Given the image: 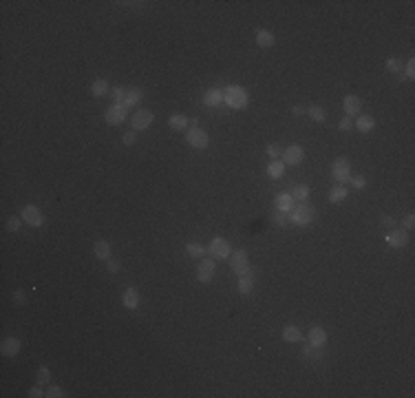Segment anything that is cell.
Here are the masks:
<instances>
[{
    "label": "cell",
    "mask_w": 415,
    "mask_h": 398,
    "mask_svg": "<svg viewBox=\"0 0 415 398\" xmlns=\"http://www.w3.org/2000/svg\"><path fill=\"white\" fill-rule=\"evenodd\" d=\"M314 219H316V208L314 206H309L307 202H301V204H294V208L289 210V221L294 226H309V224H314Z\"/></svg>",
    "instance_id": "1"
},
{
    "label": "cell",
    "mask_w": 415,
    "mask_h": 398,
    "mask_svg": "<svg viewBox=\"0 0 415 398\" xmlns=\"http://www.w3.org/2000/svg\"><path fill=\"white\" fill-rule=\"evenodd\" d=\"M223 102L230 109H245L248 106V91L241 84H228L223 89Z\"/></svg>",
    "instance_id": "2"
},
{
    "label": "cell",
    "mask_w": 415,
    "mask_h": 398,
    "mask_svg": "<svg viewBox=\"0 0 415 398\" xmlns=\"http://www.w3.org/2000/svg\"><path fill=\"white\" fill-rule=\"evenodd\" d=\"M331 177H334V182H338V184L349 182V177H351V162H349V157H336L334 159V164H331Z\"/></svg>",
    "instance_id": "3"
},
{
    "label": "cell",
    "mask_w": 415,
    "mask_h": 398,
    "mask_svg": "<svg viewBox=\"0 0 415 398\" xmlns=\"http://www.w3.org/2000/svg\"><path fill=\"white\" fill-rule=\"evenodd\" d=\"M126 117H128V106H124V104H110L108 109L104 111V120H106V124H110V126L124 124Z\"/></svg>",
    "instance_id": "4"
},
{
    "label": "cell",
    "mask_w": 415,
    "mask_h": 398,
    "mask_svg": "<svg viewBox=\"0 0 415 398\" xmlns=\"http://www.w3.org/2000/svg\"><path fill=\"white\" fill-rule=\"evenodd\" d=\"M208 252L212 254V259L215 261H225V259H230L232 248H230V244L223 239V237H215V239L210 241V246H208Z\"/></svg>",
    "instance_id": "5"
},
{
    "label": "cell",
    "mask_w": 415,
    "mask_h": 398,
    "mask_svg": "<svg viewBox=\"0 0 415 398\" xmlns=\"http://www.w3.org/2000/svg\"><path fill=\"white\" fill-rule=\"evenodd\" d=\"M186 139H188V144H190L192 149H197V151L208 149V144H210V137H208V133H205L203 129H197V126L188 129Z\"/></svg>",
    "instance_id": "6"
},
{
    "label": "cell",
    "mask_w": 415,
    "mask_h": 398,
    "mask_svg": "<svg viewBox=\"0 0 415 398\" xmlns=\"http://www.w3.org/2000/svg\"><path fill=\"white\" fill-rule=\"evenodd\" d=\"M20 217H22V221L27 226H31V228H40V226L44 224L42 210H40L38 206H34V204H27V206L22 208V212H20Z\"/></svg>",
    "instance_id": "7"
},
{
    "label": "cell",
    "mask_w": 415,
    "mask_h": 398,
    "mask_svg": "<svg viewBox=\"0 0 415 398\" xmlns=\"http://www.w3.org/2000/svg\"><path fill=\"white\" fill-rule=\"evenodd\" d=\"M230 268L234 270V274H243L245 270H250V259L245 250H232L230 254Z\"/></svg>",
    "instance_id": "8"
},
{
    "label": "cell",
    "mask_w": 415,
    "mask_h": 398,
    "mask_svg": "<svg viewBox=\"0 0 415 398\" xmlns=\"http://www.w3.org/2000/svg\"><path fill=\"white\" fill-rule=\"evenodd\" d=\"M303 159H305V149H303L301 144L287 146L285 153H283V162H285V166H298Z\"/></svg>",
    "instance_id": "9"
},
{
    "label": "cell",
    "mask_w": 415,
    "mask_h": 398,
    "mask_svg": "<svg viewBox=\"0 0 415 398\" xmlns=\"http://www.w3.org/2000/svg\"><path fill=\"white\" fill-rule=\"evenodd\" d=\"M215 272H217V264L215 259H201L199 268H197V279L201 283H210L215 279Z\"/></svg>",
    "instance_id": "10"
},
{
    "label": "cell",
    "mask_w": 415,
    "mask_h": 398,
    "mask_svg": "<svg viewBox=\"0 0 415 398\" xmlns=\"http://www.w3.org/2000/svg\"><path fill=\"white\" fill-rule=\"evenodd\" d=\"M153 113L148 109H137L133 115V131H146L148 126L153 124Z\"/></svg>",
    "instance_id": "11"
},
{
    "label": "cell",
    "mask_w": 415,
    "mask_h": 398,
    "mask_svg": "<svg viewBox=\"0 0 415 398\" xmlns=\"http://www.w3.org/2000/svg\"><path fill=\"white\" fill-rule=\"evenodd\" d=\"M384 239H387V244L391 246V248H404L406 241H409V235H406L404 230L393 228V230H389V235H384Z\"/></svg>",
    "instance_id": "12"
},
{
    "label": "cell",
    "mask_w": 415,
    "mask_h": 398,
    "mask_svg": "<svg viewBox=\"0 0 415 398\" xmlns=\"http://www.w3.org/2000/svg\"><path fill=\"white\" fill-rule=\"evenodd\" d=\"M0 352H2L5 356H9V359H14V356L20 352V341L16 339V336H7V339H2V343H0Z\"/></svg>",
    "instance_id": "13"
},
{
    "label": "cell",
    "mask_w": 415,
    "mask_h": 398,
    "mask_svg": "<svg viewBox=\"0 0 415 398\" xmlns=\"http://www.w3.org/2000/svg\"><path fill=\"white\" fill-rule=\"evenodd\" d=\"M343 106H344V115H356V113H360V109H362V100H360L358 95H344L343 100Z\"/></svg>",
    "instance_id": "14"
},
{
    "label": "cell",
    "mask_w": 415,
    "mask_h": 398,
    "mask_svg": "<svg viewBox=\"0 0 415 398\" xmlns=\"http://www.w3.org/2000/svg\"><path fill=\"white\" fill-rule=\"evenodd\" d=\"M122 303H124V307H128V310H137V305H139V292H137V288L128 285V288L124 290V294H122Z\"/></svg>",
    "instance_id": "15"
},
{
    "label": "cell",
    "mask_w": 415,
    "mask_h": 398,
    "mask_svg": "<svg viewBox=\"0 0 415 398\" xmlns=\"http://www.w3.org/2000/svg\"><path fill=\"white\" fill-rule=\"evenodd\" d=\"M254 290V272L245 270L243 274H239V294H250Z\"/></svg>",
    "instance_id": "16"
},
{
    "label": "cell",
    "mask_w": 415,
    "mask_h": 398,
    "mask_svg": "<svg viewBox=\"0 0 415 398\" xmlns=\"http://www.w3.org/2000/svg\"><path fill=\"white\" fill-rule=\"evenodd\" d=\"M203 104L205 106H221L223 104V89H210L203 95Z\"/></svg>",
    "instance_id": "17"
},
{
    "label": "cell",
    "mask_w": 415,
    "mask_h": 398,
    "mask_svg": "<svg viewBox=\"0 0 415 398\" xmlns=\"http://www.w3.org/2000/svg\"><path fill=\"white\" fill-rule=\"evenodd\" d=\"M309 343L314 347H323L327 343V330L325 327H311L309 330Z\"/></svg>",
    "instance_id": "18"
},
{
    "label": "cell",
    "mask_w": 415,
    "mask_h": 398,
    "mask_svg": "<svg viewBox=\"0 0 415 398\" xmlns=\"http://www.w3.org/2000/svg\"><path fill=\"white\" fill-rule=\"evenodd\" d=\"M347 197H349V188L344 186V184H336V186L329 190V202L331 204H340V202H344Z\"/></svg>",
    "instance_id": "19"
},
{
    "label": "cell",
    "mask_w": 415,
    "mask_h": 398,
    "mask_svg": "<svg viewBox=\"0 0 415 398\" xmlns=\"http://www.w3.org/2000/svg\"><path fill=\"white\" fill-rule=\"evenodd\" d=\"M93 254H95V259H100V261L110 259V244L108 241H104V239L95 241V246H93Z\"/></svg>",
    "instance_id": "20"
},
{
    "label": "cell",
    "mask_w": 415,
    "mask_h": 398,
    "mask_svg": "<svg viewBox=\"0 0 415 398\" xmlns=\"http://www.w3.org/2000/svg\"><path fill=\"white\" fill-rule=\"evenodd\" d=\"M91 93H93L95 97H104V95H108V93H110L108 82H106L104 77H95V80H93V84H91Z\"/></svg>",
    "instance_id": "21"
},
{
    "label": "cell",
    "mask_w": 415,
    "mask_h": 398,
    "mask_svg": "<svg viewBox=\"0 0 415 398\" xmlns=\"http://www.w3.org/2000/svg\"><path fill=\"white\" fill-rule=\"evenodd\" d=\"M274 34L272 31H268V29H258L256 31V44L258 47H263V49H270V47H274Z\"/></svg>",
    "instance_id": "22"
},
{
    "label": "cell",
    "mask_w": 415,
    "mask_h": 398,
    "mask_svg": "<svg viewBox=\"0 0 415 398\" xmlns=\"http://www.w3.org/2000/svg\"><path fill=\"white\" fill-rule=\"evenodd\" d=\"M268 175L272 179H281L283 175H285V162H281V159H272V162L268 164Z\"/></svg>",
    "instance_id": "23"
},
{
    "label": "cell",
    "mask_w": 415,
    "mask_h": 398,
    "mask_svg": "<svg viewBox=\"0 0 415 398\" xmlns=\"http://www.w3.org/2000/svg\"><path fill=\"white\" fill-rule=\"evenodd\" d=\"M283 341H285V343H298V341H303L301 330H298L296 325H285L283 327Z\"/></svg>",
    "instance_id": "24"
},
{
    "label": "cell",
    "mask_w": 415,
    "mask_h": 398,
    "mask_svg": "<svg viewBox=\"0 0 415 398\" xmlns=\"http://www.w3.org/2000/svg\"><path fill=\"white\" fill-rule=\"evenodd\" d=\"M294 199H291V192H281L276 197V210H283V212H289L294 208Z\"/></svg>",
    "instance_id": "25"
},
{
    "label": "cell",
    "mask_w": 415,
    "mask_h": 398,
    "mask_svg": "<svg viewBox=\"0 0 415 398\" xmlns=\"http://www.w3.org/2000/svg\"><path fill=\"white\" fill-rule=\"evenodd\" d=\"M309 192H311V188L307 186V184H298V186L291 190V199H294L296 204L307 202V199H309Z\"/></svg>",
    "instance_id": "26"
},
{
    "label": "cell",
    "mask_w": 415,
    "mask_h": 398,
    "mask_svg": "<svg viewBox=\"0 0 415 398\" xmlns=\"http://www.w3.org/2000/svg\"><path fill=\"white\" fill-rule=\"evenodd\" d=\"M373 126H376V120H373L371 115H360L358 120H356V129H358L360 133H371Z\"/></svg>",
    "instance_id": "27"
},
{
    "label": "cell",
    "mask_w": 415,
    "mask_h": 398,
    "mask_svg": "<svg viewBox=\"0 0 415 398\" xmlns=\"http://www.w3.org/2000/svg\"><path fill=\"white\" fill-rule=\"evenodd\" d=\"M144 93L139 91V89H126V97H124V106H137L139 102H142Z\"/></svg>",
    "instance_id": "28"
},
{
    "label": "cell",
    "mask_w": 415,
    "mask_h": 398,
    "mask_svg": "<svg viewBox=\"0 0 415 398\" xmlns=\"http://www.w3.org/2000/svg\"><path fill=\"white\" fill-rule=\"evenodd\" d=\"M186 252L190 254L192 259H203L205 252H208V248H205L203 244H197V241H192V244L186 246Z\"/></svg>",
    "instance_id": "29"
},
{
    "label": "cell",
    "mask_w": 415,
    "mask_h": 398,
    "mask_svg": "<svg viewBox=\"0 0 415 398\" xmlns=\"http://www.w3.org/2000/svg\"><path fill=\"white\" fill-rule=\"evenodd\" d=\"M168 126L175 129V131H183V129L190 126V120H188L186 115H170L168 117Z\"/></svg>",
    "instance_id": "30"
},
{
    "label": "cell",
    "mask_w": 415,
    "mask_h": 398,
    "mask_svg": "<svg viewBox=\"0 0 415 398\" xmlns=\"http://www.w3.org/2000/svg\"><path fill=\"white\" fill-rule=\"evenodd\" d=\"M307 113H309V117L314 122H325V120H327V113H325L323 106H316L314 104V106H309V109H307Z\"/></svg>",
    "instance_id": "31"
},
{
    "label": "cell",
    "mask_w": 415,
    "mask_h": 398,
    "mask_svg": "<svg viewBox=\"0 0 415 398\" xmlns=\"http://www.w3.org/2000/svg\"><path fill=\"white\" fill-rule=\"evenodd\" d=\"M49 379H51V372H49L47 365H42V367H38V374H36V380H38V385H47Z\"/></svg>",
    "instance_id": "32"
},
{
    "label": "cell",
    "mask_w": 415,
    "mask_h": 398,
    "mask_svg": "<svg viewBox=\"0 0 415 398\" xmlns=\"http://www.w3.org/2000/svg\"><path fill=\"white\" fill-rule=\"evenodd\" d=\"M349 184H351L356 190H362V188H367V177H364V175H353V177H349Z\"/></svg>",
    "instance_id": "33"
},
{
    "label": "cell",
    "mask_w": 415,
    "mask_h": 398,
    "mask_svg": "<svg viewBox=\"0 0 415 398\" xmlns=\"http://www.w3.org/2000/svg\"><path fill=\"white\" fill-rule=\"evenodd\" d=\"M110 95H113L115 104H124V97H126V89H124V87H115L113 91H110Z\"/></svg>",
    "instance_id": "34"
},
{
    "label": "cell",
    "mask_w": 415,
    "mask_h": 398,
    "mask_svg": "<svg viewBox=\"0 0 415 398\" xmlns=\"http://www.w3.org/2000/svg\"><path fill=\"white\" fill-rule=\"evenodd\" d=\"M20 224H22V217H9V219H7V230H9V232H18L20 230Z\"/></svg>",
    "instance_id": "35"
},
{
    "label": "cell",
    "mask_w": 415,
    "mask_h": 398,
    "mask_svg": "<svg viewBox=\"0 0 415 398\" xmlns=\"http://www.w3.org/2000/svg\"><path fill=\"white\" fill-rule=\"evenodd\" d=\"M387 69L391 73H400V76H402V62L397 58H389L387 60Z\"/></svg>",
    "instance_id": "36"
},
{
    "label": "cell",
    "mask_w": 415,
    "mask_h": 398,
    "mask_svg": "<svg viewBox=\"0 0 415 398\" xmlns=\"http://www.w3.org/2000/svg\"><path fill=\"white\" fill-rule=\"evenodd\" d=\"M62 396H67V394L57 387V385H49L47 387V398H62Z\"/></svg>",
    "instance_id": "37"
},
{
    "label": "cell",
    "mask_w": 415,
    "mask_h": 398,
    "mask_svg": "<svg viewBox=\"0 0 415 398\" xmlns=\"http://www.w3.org/2000/svg\"><path fill=\"white\" fill-rule=\"evenodd\" d=\"M402 77H406V80H413L415 77V60L411 58L409 62H406V67H404V76Z\"/></svg>",
    "instance_id": "38"
},
{
    "label": "cell",
    "mask_w": 415,
    "mask_h": 398,
    "mask_svg": "<svg viewBox=\"0 0 415 398\" xmlns=\"http://www.w3.org/2000/svg\"><path fill=\"white\" fill-rule=\"evenodd\" d=\"M318 350L320 347H314L311 343H307V345L303 347V356H307V359H316V356H318Z\"/></svg>",
    "instance_id": "39"
},
{
    "label": "cell",
    "mask_w": 415,
    "mask_h": 398,
    "mask_svg": "<svg viewBox=\"0 0 415 398\" xmlns=\"http://www.w3.org/2000/svg\"><path fill=\"white\" fill-rule=\"evenodd\" d=\"M135 139H137V131H128V133H124L122 142H124V146H133Z\"/></svg>",
    "instance_id": "40"
},
{
    "label": "cell",
    "mask_w": 415,
    "mask_h": 398,
    "mask_svg": "<svg viewBox=\"0 0 415 398\" xmlns=\"http://www.w3.org/2000/svg\"><path fill=\"white\" fill-rule=\"evenodd\" d=\"M120 268L122 265H120V261L117 259H106V270H108V272L115 274V272H120Z\"/></svg>",
    "instance_id": "41"
},
{
    "label": "cell",
    "mask_w": 415,
    "mask_h": 398,
    "mask_svg": "<svg viewBox=\"0 0 415 398\" xmlns=\"http://www.w3.org/2000/svg\"><path fill=\"white\" fill-rule=\"evenodd\" d=\"M268 155L272 159H278V157H281V146H278V144H268Z\"/></svg>",
    "instance_id": "42"
},
{
    "label": "cell",
    "mask_w": 415,
    "mask_h": 398,
    "mask_svg": "<svg viewBox=\"0 0 415 398\" xmlns=\"http://www.w3.org/2000/svg\"><path fill=\"white\" fill-rule=\"evenodd\" d=\"M402 224H404V228H406V230H413V226H415V215H413V212H409V215H404V219H402Z\"/></svg>",
    "instance_id": "43"
},
{
    "label": "cell",
    "mask_w": 415,
    "mask_h": 398,
    "mask_svg": "<svg viewBox=\"0 0 415 398\" xmlns=\"http://www.w3.org/2000/svg\"><path fill=\"white\" fill-rule=\"evenodd\" d=\"M338 129H340V131H351V129H353V122H351V117H349V115H344L343 120H340Z\"/></svg>",
    "instance_id": "44"
},
{
    "label": "cell",
    "mask_w": 415,
    "mask_h": 398,
    "mask_svg": "<svg viewBox=\"0 0 415 398\" xmlns=\"http://www.w3.org/2000/svg\"><path fill=\"white\" fill-rule=\"evenodd\" d=\"M11 299H14V303H18V305H24V301H27V297H24L22 290H16Z\"/></svg>",
    "instance_id": "45"
},
{
    "label": "cell",
    "mask_w": 415,
    "mask_h": 398,
    "mask_svg": "<svg viewBox=\"0 0 415 398\" xmlns=\"http://www.w3.org/2000/svg\"><path fill=\"white\" fill-rule=\"evenodd\" d=\"M382 226H387L389 230H393V228H396V219H393V217H389V215H384V217H382Z\"/></svg>",
    "instance_id": "46"
},
{
    "label": "cell",
    "mask_w": 415,
    "mask_h": 398,
    "mask_svg": "<svg viewBox=\"0 0 415 398\" xmlns=\"http://www.w3.org/2000/svg\"><path fill=\"white\" fill-rule=\"evenodd\" d=\"M272 217H274V221H276L278 226H285L287 224V221H285V212H283V210H276Z\"/></svg>",
    "instance_id": "47"
},
{
    "label": "cell",
    "mask_w": 415,
    "mask_h": 398,
    "mask_svg": "<svg viewBox=\"0 0 415 398\" xmlns=\"http://www.w3.org/2000/svg\"><path fill=\"white\" fill-rule=\"evenodd\" d=\"M29 396H31V398H40V396H47V392H42L40 387H31V389H29Z\"/></svg>",
    "instance_id": "48"
},
{
    "label": "cell",
    "mask_w": 415,
    "mask_h": 398,
    "mask_svg": "<svg viewBox=\"0 0 415 398\" xmlns=\"http://www.w3.org/2000/svg\"><path fill=\"white\" fill-rule=\"evenodd\" d=\"M291 113H294V115H303V113H305V109H303V106H298V104H296L294 109H291Z\"/></svg>",
    "instance_id": "49"
}]
</instances>
